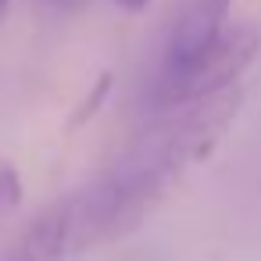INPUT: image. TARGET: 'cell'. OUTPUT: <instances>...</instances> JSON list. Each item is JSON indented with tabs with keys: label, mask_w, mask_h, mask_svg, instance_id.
<instances>
[{
	"label": "cell",
	"mask_w": 261,
	"mask_h": 261,
	"mask_svg": "<svg viewBox=\"0 0 261 261\" xmlns=\"http://www.w3.org/2000/svg\"><path fill=\"white\" fill-rule=\"evenodd\" d=\"M240 83L193 104L158 111V122L86 190L72 193V250H90L129 236L168 190L204 161L243 108Z\"/></svg>",
	"instance_id": "cell-1"
},
{
	"label": "cell",
	"mask_w": 261,
	"mask_h": 261,
	"mask_svg": "<svg viewBox=\"0 0 261 261\" xmlns=\"http://www.w3.org/2000/svg\"><path fill=\"white\" fill-rule=\"evenodd\" d=\"M257 54H261V29L257 25H225L186 65L158 72L154 115L182 108V104H193L200 97H211V93L240 83V75L254 65Z\"/></svg>",
	"instance_id": "cell-2"
},
{
	"label": "cell",
	"mask_w": 261,
	"mask_h": 261,
	"mask_svg": "<svg viewBox=\"0 0 261 261\" xmlns=\"http://www.w3.org/2000/svg\"><path fill=\"white\" fill-rule=\"evenodd\" d=\"M229 8H232V0H182V8L172 22V33H168V43H165L161 72L179 68L193 54H200L225 29Z\"/></svg>",
	"instance_id": "cell-3"
},
{
	"label": "cell",
	"mask_w": 261,
	"mask_h": 261,
	"mask_svg": "<svg viewBox=\"0 0 261 261\" xmlns=\"http://www.w3.org/2000/svg\"><path fill=\"white\" fill-rule=\"evenodd\" d=\"M72 254V193L47 204L4 254V261H65Z\"/></svg>",
	"instance_id": "cell-4"
},
{
	"label": "cell",
	"mask_w": 261,
	"mask_h": 261,
	"mask_svg": "<svg viewBox=\"0 0 261 261\" xmlns=\"http://www.w3.org/2000/svg\"><path fill=\"white\" fill-rule=\"evenodd\" d=\"M22 204V175L15 165L0 161V215H8Z\"/></svg>",
	"instance_id": "cell-5"
},
{
	"label": "cell",
	"mask_w": 261,
	"mask_h": 261,
	"mask_svg": "<svg viewBox=\"0 0 261 261\" xmlns=\"http://www.w3.org/2000/svg\"><path fill=\"white\" fill-rule=\"evenodd\" d=\"M108 90H111V75L104 72V75L97 79V86H93V90L86 93V100H83V108L75 111V118H72V125H75V129H79V125H83V122H86L90 115H97V111H100V104H104V97H108Z\"/></svg>",
	"instance_id": "cell-6"
},
{
	"label": "cell",
	"mask_w": 261,
	"mask_h": 261,
	"mask_svg": "<svg viewBox=\"0 0 261 261\" xmlns=\"http://www.w3.org/2000/svg\"><path fill=\"white\" fill-rule=\"evenodd\" d=\"M115 4H118L122 11H133V15H136V11H143V8L150 4V0H115Z\"/></svg>",
	"instance_id": "cell-7"
},
{
	"label": "cell",
	"mask_w": 261,
	"mask_h": 261,
	"mask_svg": "<svg viewBox=\"0 0 261 261\" xmlns=\"http://www.w3.org/2000/svg\"><path fill=\"white\" fill-rule=\"evenodd\" d=\"M8 8H11V0H0V18L8 15Z\"/></svg>",
	"instance_id": "cell-8"
}]
</instances>
